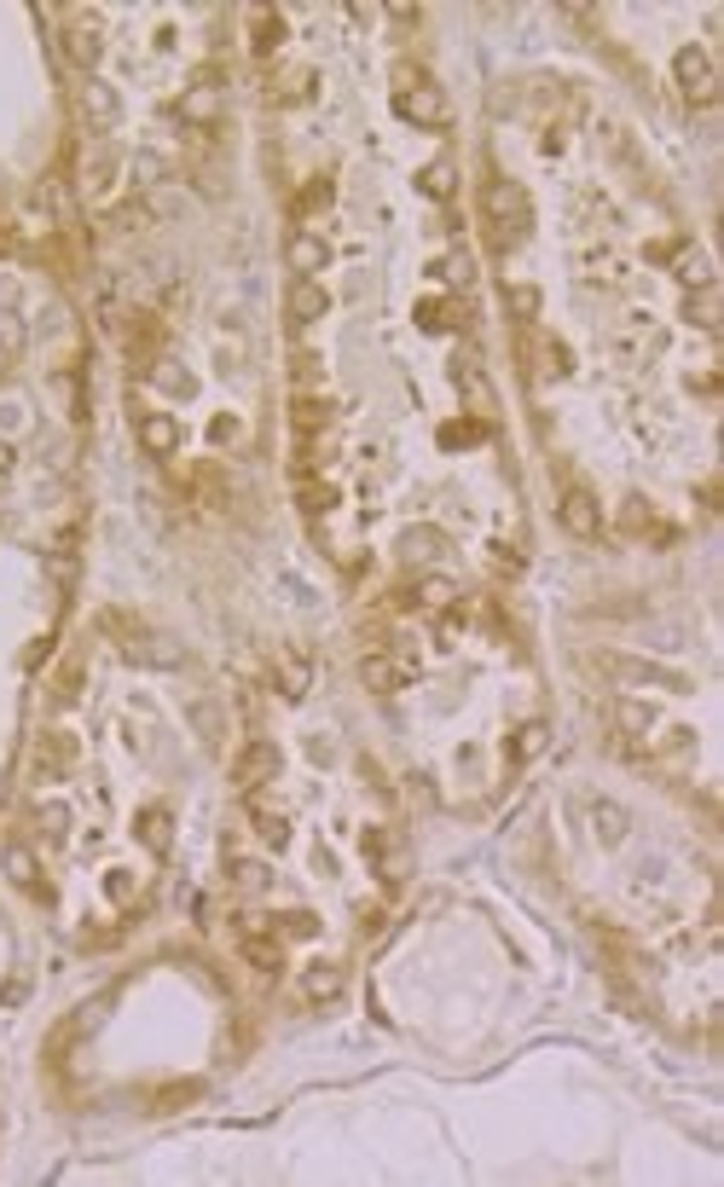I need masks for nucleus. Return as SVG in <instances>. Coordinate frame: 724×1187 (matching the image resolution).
Returning a JSON list of instances; mask_svg holds the SVG:
<instances>
[{"label":"nucleus","instance_id":"nucleus-1","mask_svg":"<svg viewBox=\"0 0 724 1187\" xmlns=\"http://www.w3.org/2000/svg\"><path fill=\"white\" fill-rule=\"evenodd\" d=\"M481 215H487L493 250H516V243L528 238V227H533L528 192H521L516 180H505V174H493L487 186H481Z\"/></svg>","mask_w":724,"mask_h":1187},{"label":"nucleus","instance_id":"nucleus-2","mask_svg":"<svg viewBox=\"0 0 724 1187\" xmlns=\"http://www.w3.org/2000/svg\"><path fill=\"white\" fill-rule=\"evenodd\" d=\"M76 116H82L88 134H111L116 122H123V99H116L111 81L82 76V81H76Z\"/></svg>","mask_w":724,"mask_h":1187},{"label":"nucleus","instance_id":"nucleus-3","mask_svg":"<svg viewBox=\"0 0 724 1187\" xmlns=\"http://www.w3.org/2000/svg\"><path fill=\"white\" fill-rule=\"evenodd\" d=\"M673 81H678V93L690 99V105H713V99H719V70H713L708 47H678Z\"/></svg>","mask_w":724,"mask_h":1187},{"label":"nucleus","instance_id":"nucleus-4","mask_svg":"<svg viewBox=\"0 0 724 1187\" xmlns=\"http://www.w3.org/2000/svg\"><path fill=\"white\" fill-rule=\"evenodd\" d=\"M163 342H169V331H163V319H157V313H128V324H123V354H128V365H134L139 377L157 372V359H163Z\"/></svg>","mask_w":724,"mask_h":1187},{"label":"nucleus","instance_id":"nucleus-5","mask_svg":"<svg viewBox=\"0 0 724 1187\" xmlns=\"http://www.w3.org/2000/svg\"><path fill=\"white\" fill-rule=\"evenodd\" d=\"M65 58H70L82 76L99 70V58H105V30H99L93 12H70V18H65Z\"/></svg>","mask_w":724,"mask_h":1187},{"label":"nucleus","instance_id":"nucleus-6","mask_svg":"<svg viewBox=\"0 0 724 1187\" xmlns=\"http://www.w3.org/2000/svg\"><path fill=\"white\" fill-rule=\"evenodd\" d=\"M238 956H244L261 979H273L278 968H285V945H278V938L267 933V921H255V915L238 921Z\"/></svg>","mask_w":724,"mask_h":1187},{"label":"nucleus","instance_id":"nucleus-7","mask_svg":"<svg viewBox=\"0 0 724 1187\" xmlns=\"http://www.w3.org/2000/svg\"><path fill=\"white\" fill-rule=\"evenodd\" d=\"M394 111L412 122V128H447L452 111H447V93L435 81H417V88H400L394 93Z\"/></svg>","mask_w":724,"mask_h":1187},{"label":"nucleus","instance_id":"nucleus-8","mask_svg":"<svg viewBox=\"0 0 724 1187\" xmlns=\"http://www.w3.org/2000/svg\"><path fill=\"white\" fill-rule=\"evenodd\" d=\"M556 522H562V534H574V539H597L602 534V504L591 499V487H562V499H556Z\"/></svg>","mask_w":724,"mask_h":1187},{"label":"nucleus","instance_id":"nucleus-9","mask_svg":"<svg viewBox=\"0 0 724 1187\" xmlns=\"http://www.w3.org/2000/svg\"><path fill=\"white\" fill-rule=\"evenodd\" d=\"M452 383H458V395H464V406H470V418H475V423H487V418L498 412L493 383H487V372H481V359H475V354H458V359H452Z\"/></svg>","mask_w":724,"mask_h":1187},{"label":"nucleus","instance_id":"nucleus-10","mask_svg":"<svg viewBox=\"0 0 724 1187\" xmlns=\"http://www.w3.org/2000/svg\"><path fill=\"white\" fill-rule=\"evenodd\" d=\"M342 991H348V968H342V961H313V968H301V979H296V996L308 1002V1008H325Z\"/></svg>","mask_w":724,"mask_h":1187},{"label":"nucleus","instance_id":"nucleus-11","mask_svg":"<svg viewBox=\"0 0 724 1187\" xmlns=\"http://www.w3.org/2000/svg\"><path fill=\"white\" fill-rule=\"evenodd\" d=\"M597 666L609 672L614 684H655V689H683L678 672L667 666H650V661H632V654H597Z\"/></svg>","mask_w":724,"mask_h":1187},{"label":"nucleus","instance_id":"nucleus-12","mask_svg":"<svg viewBox=\"0 0 724 1187\" xmlns=\"http://www.w3.org/2000/svg\"><path fill=\"white\" fill-rule=\"evenodd\" d=\"M273 776H278V747H273V742H261V735H255V742H250L244 753H238V765H232V783L244 788V794H261V788L273 783Z\"/></svg>","mask_w":724,"mask_h":1187},{"label":"nucleus","instance_id":"nucleus-13","mask_svg":"<svg viewBox=\"0 0 724 1187\" xmlns=\"http://www.w3.org/2000/svg\"><path fill=\"white\" fill-rule=\"evenodd\" d=\"M261 93H267V105H301V99H313V70L308 65H278V70H267Z\"/></svg>","mask_w":724,"mask_h":1187},{"label":"nucleus","instance_id":"nucleus-14","mask_svg":"<svg viewBox=\"0 0 724 1187\" xmlns=\"http://www.w3.org/2000/svg\"><path fill=\"white\" fill-rule=\"evenodd\" d=\"M134 429H139V446L151 458H174L180 453V423L174 412H134Z\"/></svg>","mask_w":724,"mask_h":1187},{"label":"nucleus","instance_id":"nucleus-15","mask_svg":"<svg viewBox=\"0 0 724 1187\" xmlns=\"http://www.w3.org/2000/svg\"><path fill=\"white\" fill-rule=\"evenodd\" d=\"M0 869H7V881H12V887L35 892V898H42V904L53 898V892H47V881H42V864H35V852H30L24 841H12L7 852H0Z\"/></svg>","mask_w":724,"mask_h":1187},{"label":"nucleus","instance_id":"nucleus-16","mask_svg":"<svg viewBox=\"0 0 724 1187\" xmlns=\"http://www.w3.org/2000/svg\"><path fill=\"white\" fill-rule=\"evenodd\" d=\"M285 261H290V273H296V278H313V273H325V267H331V243L319 238V232H290Z\"/></svg>","mask_w":724,"mask_h":1187},{"label":"nucleus","instance_id":"nucleus-17","mask_svg":"<svg viewBox=\"0 0 724 1187\" xmlns=\"http://www.w3.org/2000/svg\"><path fill=\"white\" fill-rule=\"evenodd\" d=\"M76 760H82V747H76V735H65V730H53V735H42V747H35V776L42 783H53V776H65Z\"/></svg>","mask_w":724,"mask_h":1187},{"label":"nucleus","instance_id":"nucleus-18","mask_svg":"<svg viewBox=\"0 0 724 1187\" xmlns=\"http://www.w3.org/2000/svg\"><path fill=\"white\" fill-rule=\"evenodd\" d=\"M673 273H678V284H683L690 296L713 290V261H708V250H701V243H678V250H673Z\"/></svg>","mask_w":724,"mask_h":1187},{"label":"nucleus","instance_id":"nucleus-19","mask_svg":"<svg viewBox=\"0 0 724 1187\" xmlns=\"http://www.w3.org/2000/svg\"><path fill=\"white\" fill-rule=\"evenodd\" d=\"M417 324H424V331H470V301L429 296V301H417Z\"/></svg>","mask_w":724,"mask_h":1187},{"label":"nucleus","instance_id":"nucleus-20","mask_svg":"<svg viewBox=\"0 0 724 1187\" xmlns=\"http://www.w3.org/2000/svg\"><path fill=\"white\" fill-rule=\"evenodd\" d=\"M366 852H371V864L383 869V881H406V846H400L394 834L371 829V834H366Z\"/></svg>","mask_w":724,"mask_h":1187},{"label":"nucleus","instance_id":"nucleus-21","mask_svg":"<svg viewBox=\"0 0 724 1187\" xmlns=\"http://www.w3.org/2000/svg\"><path fill=\"white\" fill-rule=\"evenodd\" d=\"M278 47H285V18H278L273 7L250 12V53H255V58H273Z\"/></svg>","mask_w":724,"mask_h":1187},{"label":"nucleus","instance_id":"nucleus-22","mask_svg":"<svg viewBox=\"0 0 724 1187\" xmlns=\"http://www.w3.org/2000/svg\"><path fill=\"white\" fill-rule=\"evenodd\" d=\"M359 684H366L371 695H394L400 684H406V666L389 661V654H366V661H359Z\"/></svg>","mask_w":724,"mask_h":1187},{"label":"nucleus","instance_id":"nucleus-23","mask_svg":"<svg viewBox=\"0 0 724 1187\" xmlns=\"http://www.w3.org/2000/svg\"><path fill=\"white\" fill-rule=\"evenodd\" d=\"M325 307H331V296L319 290V278H296V284H290V319H296V324L325 319Z\"/></svg>","mask_w":724,"mask_h":1187},{"label":"nucleus","instance_id":"nucleus-24","mask_svg":"<svg viewBox=\"0 0 724 1187\" xmlns=\"http://www.w3.org/2000/svg\"><path fill=\"white\" fill-rule=\"evenodd\" d=\"M290 423H296V435H301V441H308V435H325V429H331V400H319V395H296Z\"/></svg>","mask_w":724,"mask_h":1187},{"label":"nucleus","instance_id":"nucleus-25","mask_svg":"<svg viewBox=\"0 0 724 1187\" xmlns=\"http://www.w3.org/2000/svg\"><path fill=\"white\" fill-rule=\"evenodd\" d=\"M308 684H313V661H308V654L278 649V689H285V695H308Z\"/></svg>","mask_w":724,"mask_h":1187},{"label":"nucleus","instance_id":"nucleus-26","mask_svg":"<svg viewBox=\"0 0 724 1187\" xmlns=\"http://www.w3.org/2000/svg\"><path fill=\"white\" fill-rule=\"evenodd\" d=\"M545 735H551V730H545V719H528V724H516V730H510L505 753H510L516 765H528L533 753H545Z\"/></svg>","mask_w":724,"mask_h":1187},{"label":"nucleus","instance_id":"nucleus-27","mask_svg":"<svg viewBox=\"0 0 724 1187\" xmlns=\"http://www.w3.org/2000/svg\"><path fill=\"white\" fill-rule=\"evenodd\" d=\"M591 823H597V841L602 846H620V841H627V829H632V817L620 806H609V800H591Z\"/></svg>","mask_w":724,"mask_h":1187},{"label":"nucleus","instance_id":"nucleus-28","mask_svg":"<svg viewBox=\"0 0 724 1187\" xmlns=\"http://www.w3.org/2000/svg\"><path fill=\"white\" fill-rule=\"evenodd\" d=\"M417 192H424V197H452V192H458V169H452L447 157L424 162V169H417Z\"/></svg>","mask_w":724,"mask_h":1187},{"label":"nucleus","instance_id":"nucleus-29","mask_svg":"<svg viewBox=\"0 0 724 1187\" xmlns=\"http://www.w3.org/2000/svg\"><path fill=\"white\" fill-rule=\"evenodd\" d=\"M169 834H174V817L163 806H146L139 811V841H146L151 852H169Z\"/></svg>","mask_w":724,"mask_h":1187},{"label":"nucleus","instance_id":"nucleus-30","mask_svg":"<svg viewBox=\"0 0 724 1187\" xmlns=\"http://www.w3.org/2000/svg\"><path fill=\"white\" fill-rule=\"evenodd\" d=\"M614 724L643 742V730H660V712H655L650 701H620V707H614Z\"/></svg>","mask_w":724,"mask_h":1187},{"label":"nucleus","instance_id":"nucleus-31","mask_svg":"<svg viewBox=\"0 0 724 1187\" xmlns=\"http://www.w3.org/2000/svg\"><path fill=\"white\" fill-rule=\"evenodd\" d=\"M105 227H116V232H146V227H151V203H146V197L116 203V209L105 215Z\"/></svg>","mask_w":724,"mask_h":1187},{"label":"nucleus","instance_id":"nucleus-32","mask_svg":"<svg viewBox=\"0 0 724 1187\" xmlns=\"http://www.w3.org/2000/svg\"><path fill=\"white\" fill-rule=\"evenodd\" d=\"M30 823H35V834H42V841H65V829H70V806L47 800V806H35V811H30Z\"/></svg>","mask_w":724,"mask_h":1187},{"label":"nucleus","instance_id":"nucleus-33","mask_svg":"<svg viewBox=\"0 0 724 1187\" xmlns=\"http://www.w3.org/2000/svg\"><path fill=\"white\" fill-rule=\"evenodd\" d=\"M296 493H301V510H308V516H325V510H336V487H331V481L301 476V481H296Z\"/></svg>","mask_w":724,"mask_h":1187},{"label":"nucleus","instance_id":"nucleus-34","mask_svg":"<svg viewBox=\"0 0 724 1187\" xmlns=\"http://www.w3.org/2000/svg\"><path fill=\"white\" fill-rule=\"evenodd\" d=\"M255 834H261V841H267V846H285V841H290V817L255 800Z\"/></svg>","mask_w":724,"mask_h":1187},{"label":"nucleus","instance_id":"nucleus-35","mask_svg":"<svg viewBox=\"0 0 724 1187\" xmlns=\"http://www.w3.org/2000/svg\"><path fill=\"white\" fill-rule=\"evenodd\" d=\"M505 307H510L516 324H533V319H539V284H510V290H505Z\"/></svg>","mask_w":724,"mask_h":1187},{"label":"nucleus","instance_id":"nucleus-36","mask_svg":"<svg viewBox=\"0 0 724 1187\" xmlns=\"http://www.w3.org/2000/svg\"><path fill=\"white\" fill-rule=\"evenodd\" d=\"M400 550H406L412 562H429L435 550H447V539H440V534H429V527H412V534L400 539Z\"/></svg>","mask_w":724,"mask_h":1187},{"label":"nucleus","instance_id":"nucleus-37","mask_svg":"<svg viewBox=\"0 0 724 1187\" xmlns=\"http://www.w3.org/2000/svg\"><path fill=\"white\" fill-rule=\"evenodd\" d=\"M192 481H197V499H209L215 510L227 504V476H220L215 464H197V476H192Z\"/></svg>","mask_w":724,"mask_h":1187},{"label":"nucleus","instance_id":"nucleus-38","mask_svg":"<svg viewBox=\"0 0 724 1187\" xmlns=\"http://www.w3.org/2000/svg\"><path fill=\"white\" fill-rule=\"evenodd\" d=\"M435 273H440V278H447V284H452V290H464V284L475 278V261H470L464 250H452L447 261H435Z\"/></svg>","mask_w":724,"mask_h":1187},{"label":"nucleus","instance_id":"nucleus-39","mask_svg":"<svg viewBox=\"0 0 724 1187\" xmlns=\"http://www.w3.org/2000/svg\"><path fill=\"white\" fill-rule=\"evenodd\" d=\"M278 933L285 938H319V915L313 910H285L278 915Z\"/></svg>","mask_w":724,"mask_h":1187},{"label":"nucleus","instance_id":"nucleus-40","mask_svg":"<svg viewBox=\"0 0 724 1187\" xmlns=\"http://www.w3.org/2000/svg\"><path fill=\"white\" fill-rule=\"evenodd\" d=\"M683 319L696 324V331H713L719 324V307H713V290H701V296H690L683 301Z\"/></svg>","mask_w":724,"mask_h":1187},{"label":"nucleus","instance_id":"nucleus-41","mask_svg":"<svg viewBox=\"0 0 724 1187\" xmlns=\"http://www.w3.org/2000/svg\"><path fill=\"white\" fill-rule=\"evenodd\" d=\"M180 1100H197V1083H174V1089L151 1095V1112H180Z\"/></svg>","mask_w":724,"mask_h":1187},{"label":"nucleus","instance_id":"nucleus-42","mask_svg":"<svg viewBox=\"0 0 724 1187\" xmlns=\"http://www.w3.org/2000/svg\"><path fill=\"white\" fill-rule=\"evenodd\" d=\"M325 203H331V180H325V174H319V180H313V186H308V192H301V197H296V215H308V209H325Z\"/></svg>","mask_w":724,"mask_h":1187},{"label":"nucleus","instance_id":"nucleus-43","mask_svg":"<svg viewBox=\"0 0 724 1187\" xmlns=\"http://www.w3.org/2000/svg\"><path fill=\"white\" fill-rule=\"evenodd\" d=\"M232 881L244 887V892H267V881H273V875L261 869V864H238V869H232Z\"/></svg>","mask_w":724,"mask_h":1187},{"label":"nucleus","instance_id":"nucleus-44","mask_svg":"<svg viewBox=\"0 0 724 1187\" xmlns=\"http://www.w3.org/2000/svg\"><path fill=\"white\" fill-rule=\"evenodd\" d=\"M481 429H487V423H447V429H440V441H447V446H464V441L481 435Z\"/></svg>","mask_w":724,"mask_h":1187},{"label":"nucleus","instance_id":"nucleus-45","mask_svg":"<svg viewBox=\"0 0 724 1187\" xmlns=\"http://www.w3.org/2000/svg\"><path fill=\"white\" fill-rule=\"evenodd\" d=\"M76 684H82V666H65V672H58V689H53V701H70V695H76Z\"/></svg>","mask_w":724,"mask_h":1187},{"label":"nucleus","instance_id":"nucleus-46","mask_svg":"<svg viewBox=\"0 0 724 1187\" xmlns=\"http://www.w3.org/2000/svg\"><path fill=\"white\" fill-rule=\"evenodd\" d=\"M296 383H319V354H296Z\"/></svg>","mask_w":724,"mask_h":1187},{"label":"nucleus","instance_id":"nucleus-47","mask_svg":"<svg viewBox=\"0 0 724 1187\" xmlns=\"http://www.w3.org/2000/svg\"><path fill=\"white\" fill-rule=\"evenodd\" d=\"M12 469H18V453H12V446H7V441H0V481H7V476H12Z\"/></svg>","mask_w":724,"mask_h":1187}]
</instances>
